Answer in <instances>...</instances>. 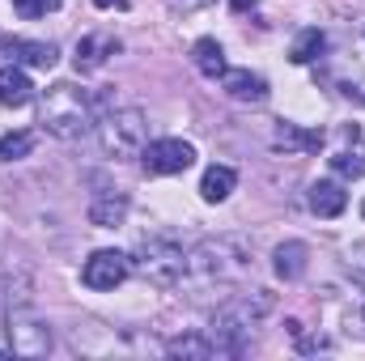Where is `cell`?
<instances>
[{"label": "cell", "instance_id": "obj_4", "mask_svg": "<svg viewBox=\"0 0 365 361\" xmlns=\"http://www.w3.org/2000/svg\"><path fill=\"white\" fill-rule=\"evenodd\" d=\"M93 128H98V145H102L106 158H132V153H140L145 149V132H149L145 111H136V106L106 111Z\"/></svg>", "mask_w": 365, "mask_h": 361}, {"label": "cell", "instance_id": "obj_14", "mask_svg": "<svg viewBox=\"0 0 365 361\" xmlns=\"http://www.w3.org/2000/svg\"><path fill=\"white\" fill-rule=\"evenodd\" d=\"M272 260H276L272 268H276V276H280V280H297V276L306 272V260H310V247H306V243H297V238H293V243H280Z\"/></svg>", "mask_w": 365, "mask_h": 361}, {"label": "cell", "instance_id": "obj_20", "mask_svg": "<svg viewBox=\"0 0 365 361\" xmlns=\"http://www.w3.org/2000/svg\"><path fill=\"white\" fill-rule=\"evenodd\" d=\"M166 353H170V357H217L208 336H179V340L166 345Z\"/></svg>", "mask_w": 365, "mask_h": 361}, {"label": "cell", "instance_id": "obj_16", "mask_svg": "<svg viewBox=\"0 0 365 361\" xmlns=\"http://www.w3.org/2000/svg\"><path fill=\"white\" fill-rule=\"evenodd\" d=\"M191 60H195V68H200L208 81H221V77H225V51H221L217 39H200V43L191 47Z\"/></svg>", "mask_w": 365, "mask_h": 361}, {"label": "cell", "instance_id": "obj_26", "mask_svg": "<svg viewBox=\"0 0 365 361\" xmlns=\"http://www.w3.org/2000/svg\"><path fill=\"white\" fill-rule=\"evenodd\" d=\"M361 217H365V204H361Z\"/></svg>", "mask_w": 365, "mask_h": 361}, {"label": "cell", "instance_id": "obj_22", "mask_svg": "<svg viewBox=\"0 0 365 361\" xmlns=\"http://www.w3.org/2000/svg\"><path fill=\"white\" fill-rule=\"evenodd\" d=\"M56 9H60V0H13V13L26 17V21L47 17V13H56Z\"/></svg>", "mask_w": 365, "mask_h": 361}, {"label": "cell", "instance_id": "obj_11", "mask_svg": "<svg viewBox=\"0 0 365 361\" xmlns=\"http://www.w3.org/2000/svg\"><path fill=\"white\" fill-rule=\"evenodd\" d=\"M221 86H225L230 98H238V102H264L268 98V81L259 73H251V68H225Z\"/></svg>", "mask_w": 365, "mask_h": 361}, {"label": "cell", "instance_id": "obj_24", "mask_svg": "<svg viewBox=\"0 0 365 361\" xmlns=\"http://www.w3.org/2000/svg\"><path fill=\"white\" fill-rule=\"evenodd\" d=\"M98 9H110V4H123V0H93Z\"/></svg>", "mask_w": 365, "mask_h": 361}, {"label": "cell", "instance_id": "obj_5", "mask_svg": "<svg viewBox=\"0 0 365 361\" xmlns=\"http://www.w3.org/2000/svg\"><path fill=\"white\" fill-rule=\"evenodd\" d=\"M4 336H9V349L21 357H43L51 349V323L43 315H34L30 306H9Z\"/></svg>", "mask_w": 365, "mask_h": 361}, {"label": "cell", "instance_id": "obj_1", "mask_svg": "<svg viewBox=\"0 0 365 361\" xmlns=\"http://www.w3.org/2000/svg\"><path fill=\"white\" fill-rule=\"evenodd\" d=\"M93 93L81 90V86H73V81H56L51 90L43 93V128L51 132V136H60V141H77V136H86L93 123Z\"/></svg>", "mask_w": 365, "mask_h": 361}, {"label": "cell", "instance_id": "obj_10", "mask_svg": "<svg viewBox=\"0 0 365 361\" xmlns=\"http://www.w3.org/2000/svg\"><path fill=\"white\" fill-rule=\"evenodd\" d=\"M4 56L13 64H30V68H51L56 64V47L51 43H34V39H4Z\"/></svg>", "mask_w": 365, "mask_h": 361}, {"label": "cell", "instance_id": "obj_15", "mask_svg": "<svg viewBox=\"0 0 365 361\" xmlns=\"http://www.w3.org/2000/svg\"><path fill=\"white\" fill-rule=\"evenodd\" d=\"M30 98H34V86H30V77H26L17 64L0 68V102H4V106H26Z\"/></svg>", "mask_w": 365, "mask_h": 361}, {"label": "cell", "instance_id": "obj_13", "mask_svg": "<svg viewBox=\"0 0 365 361\" xmlns=\"http://www.w3.org/2000/svg\"><path fill=\"white\" fill-rule=\"evenodd\" d=\"M344 204H349V191H344L340 183H331V179L310 183V208H314L319 217H340Z\"/></svg>", "mask_w": 365, "mask_h": 361}, {"label": "cell", "instance_id": "obj_21", "mask_svg": "<svg viewBox=\"0 0 365 361\" xmlns=\"http://www.w3.org/2000/svg\"><path fill=\"white\" fill-rule=\"evenodd\" d=\"M34 149V132H4L0 136V162H17Z\"/></svg>", "mask_w": 365, "mask_h": 361}, {"label": "cell", "instance_id": "obj_2", "mask_svg": "<svg viewBox=\"0 0 365 361\" xmlns=\"http://www.w3.org/2000/svg\"><path fill=\"white\" fill-rule=\"evenodd\" d=\"M251 272V247L242 238H208L187 255V276L200 285H225Z\"/></svg>", "mask_w": 365, "mask_h": 361}, {"label": "cell", "instance_id": "obj_3", "mask_svg": "<svg viewBox=\"0 0 365 361\" xmlns=\"http://www.w3.org/2000/svg\"><path fill=\"white\" fill-rule=\"evenodd\" d=\"M136 272L149 285L170 289V285H179L187 276V255H182V247L170 234H145L140 247H136Z\"/></svg>", "mask_w": 365, "mask_h": 361}, {"label": "cell", "instance_id": "obj_23", "mask_svg": "<svg viewBox=\"0 0 365 361\" xmlns=\"http://www.w3.org/2000/svg\"><path fill=\"white\" fill-rule=\"evenodd\" d=\"M234 9H255V0H234Z\"/></svg>", "mask_w": 365, "mask_h": 361}, {"label": "cell", "instance_id": "obj_7", "mask_svg": "<svg viewBox=\"0 0 365 361\" xmlns=\"http://www.w3.org/2000/svg\"><path fill=\"white\" fill-rule=\"evenodd\" d=\"M128 272H132V260L123 251H93L90 260H86V268H81V280L90 289H98V293H106V289L123 285Z\"/></svg>", "mask_w": 365, "mask_h": 361}, {"label": "cell", "instance_id": "obj_19", "mask_svg": "<svg viewBox=\"0 0 365 361\" xmlns=\"http://www.w3.org/2000/svg\"><path fill=\"white\" fill-rule=\"evenodd\" d=\"M234 183H238V175H234L230 166H208L204 179H200V195H204L208 204H221V200L234 191Z\"/></svg>", "mask_w": 365, "mask_h": 361}, {"label": "cell", "instance_id": "obj_9", "mask_svg": "<svg viewBox=\"0 0 365 361\" xmlns=\"http://www.w3.org/2000/svg\"><path fill=\"white\" fill-rule=\"evenodd\" d=\"M276 149H289V153H319L323 149V128H297V123H276L272 132Z\"/></svg>", "mask_w": 365, "mask_h": 361}, {"label": "cell", "instance_id": "obj_6", "mask_svg": "<svg viewBox=\"0 0 365 361\" xmlns=\"http://www.w3.org/2000/svg\"><path fill=\"white\" fill-rule=\"evenodd\" d=\"M140 166H145L149 175H182L187 166H195V149H191L187 141H175V136L149 141V145L140 149Z\"/></svg>", "mask_w": 365, "mask_h": 361}, {"label": "cell", "instance_id": "obj_25", "mask_svg": "<svg viewBox=\"0 0 365 361\" xmlns=\"http://www.w3.org/2000/svg\"><path fill=\"white\" fill-rule=\"evenodd\" d=\"M361 315H365V272H361Z\"/></svg>", "mask_w": 365, "mask_h": 361}, {"label": "cell", "instance_id": "obj_12", "mask_svg": "<svg viewBox=\"0 0 365 361\" xmlns=\"http://www.w3.org/2000/svg\"><path fill=\"white\" fill-rule=\"evenodd\" d=\"M331 166H336L344 179H361L365 175V145H361V132H357V128H344V149H336Z\"/></svg>", "mask_w": 365, "mask_h": 361}, {"label": "cell", "instance_id": "obj_8", "mask_svg": "<svg viewBox=\"0 0 365 361\" xmlns=\"http://www.w3.org/2000/svg\"><path fill=\"white\" fill-rule=\"evenodd\" d=\"M115 51H119V39H115V34H86V39L77 43V51H73V64H77V73H93V68H102Z\"/></svg>", "mask_w": 365, "mask_h": 361}, {"label": "cell", "instance_id": "obj_17", "mask_svg": "<svg viewBox=\"0 0 365 361\" xmlns=\"http://www.w3.org/2000/svg\"><path fill=\"white\" fill-rule=\"evenodd\" d=\"M123 217H128V195H98L90 204V221L93 225H102V230H115V225H123Z\"/></svg>", "mask_w": 365, "mask_h": 361}, {"label": "cell", "instance_id": "obj_18", "mask_svg": "<svg viewBox=\"0 0 365 361\" xmlns=\"http://www.w3.org/2000/svg\"><path fill=\"white\" fill-rule=\"evenodd\" d=\"M323 51H327V34H323L319 26H310V30H302V34L293 39V47H289V60H293V64H314Z\"/></svg>", "mask_w": 365, "mask_h": 361}]
</instances>
